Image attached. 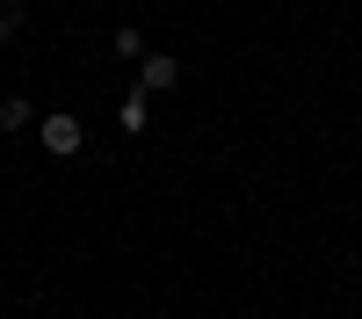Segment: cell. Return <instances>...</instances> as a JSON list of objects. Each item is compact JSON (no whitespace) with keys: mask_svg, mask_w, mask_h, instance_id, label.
Returning <instances> with one entry per match:
<instances>
[{"mask_svg":"<svg viewBox=\"0 0 362 319\" xmlns=\"http://www.w3.org/2000/svg\"><path fill=\"white\" fill-rule=\"evenodd\" d=\"M116 58H131V66H138V58H145V37H138V29L124 22V29H116Z\"/></svg>","mask_w":362,"mask_h":319,"instance_id":"4","label":"cell"},{"mask_svg":"<svg viewBox=\"0 0 362 319\" xmlns=\"http://www.w3.org/2000/svg\"><path fill=\"white\" fill-rule=\"evenodd\" d=\"M37 138H44V153H58V160H73L80 145H87V124H80L73 109H51L44 124H37Z\"/></svg>","mask_w":362,"mask_h":319,"instance_id":"1","label":"cell"},{"mask_svg":"<svg viewBox=\"0 0 362 319\" xmlns=\"http://www.w3.org/2000/svg\"><path fill=\"white\" fill-rule=\"evenodd\" d=\"M124 131H145V87H138V95L124 102Z\"/></svg>","mask_w":362,"mask_h":319,"instance_id":"6","label":"cell"},{"mask_svg":"<svg viewBox=\"0 0 362 319\" xmlns=\"http://www.w3.org/2000/svg\"><path fill=\"white\" fill-rule=\"evenodd\" d=\"M0 131H29V102H22V95L0 102Z\"/></svg>","mask_w":362,"mask_h":319,"instance_id":"3","label":"cell"},{"mask_svg":"<svg viewBox=\"0 0 362 319\" xmlns=\"http://www.w3.org/2000/svg\"><path fill=\"white\" fill-rule=\"evenodd\" d=\"M174 80H181V58H167V51H145L138 58V87H145V95H167Z\"/></svg>","mask_w":362,"mask_h":319,"instance_id":"2","label":"cell"},{"mask_svg":"<svg viewBox=\"0 0 362 319\" xmlns=\"http://www.w3.org/2000/svg\"><path fill=\"white\" fill-rule=\"evenodd\" d=\"M15 29H22V0H0V44H8Z\"/></svg>","mask_w":362,"mask_h":319,"instance_id":"5","label":"cell"}]
</instances>
